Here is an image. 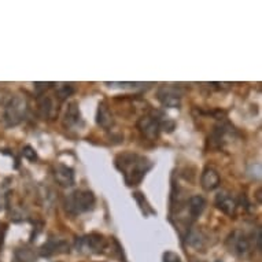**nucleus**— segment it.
<instances>
[{"mask_svg": "<svg viewBox=\"0 0 262 262\" xmlns=\"http://www.w3.org/2000/svg\"><path fill=\"white\" fill-rule=\"evenodd\" d=\"M116 168L122 173L125 183L129 187H135L142 183L147 172L152 168V162L147 157L128 151L117 155Z\"/></svg>", "mask_w": 262, "mask_h": 262, "instance_id": "nucleus-1", "label": "nucleus"}, {"mask_svg": "<svg viewBox=\"0 0 262 262\" xmlns=\"http://www.w3.org/2000/svg\"><path fill=\"white\" fill-rule=\"evenodd\" d=\"M233 132L235 129L228 121L220 122L211 130V135L209 136V144L211 148H221L228 142V138L232 136Z\"/></svg>", "mask_w": 262, "mask_h": 262, "instance_id": "nucleus-8", "label": "nucleus"}, {"mask_svg": "<svg viewBox=\"0 0 262 262\" xmlns=\"http://www.w3.org/2000/svg\"><path fill=\"white\" fill-rule=\"evenodd\" d=\"M163 262H181V258L173 251H166L163 254Z\"/></svg>", "mask_w": 262, "mask_h": 262, "instance_id": "nucleus-20", "label": "nucleus"}, {"mask_svg": "<svg viewBox=\"0 0 262 262\" xmlns=\"http://www.w3.org/2000/svg\"><path fill=\"white\" fill-rule=\"evenodd\" d=\"M201 184H202L203 189L206 191H213L220 185V174L215 169L207 166L202 172L201 176Z\"/></svg>", "mask_w": 262, "mask_h": 262, "instance_id": "nucleus-14", "label": "nucleus"}, {"mask_svg": "<svg viewBox=\"0 0 262 262\" xmlns=\"http://www.w3.org/2000/svg\"><path fill=\"white\" fill-rule=\"evenodd\" d=\"M187 243L191 247L198 250H203L209 245V236L199 228H192L187 232Z\"/></svg>", "mask_w": 262, "mask_h": 262, "instance_id": "nucleus-13", "label": "nucleus"}, {"mask_svg": "<svg viewBox=\"0 0 262 262\" xmlns=\"http://www.w3.org/2000/svg\"><path fill=\"white\" fill-rule=\"evenodd\" d=\"M52 174L56 183L62 187H72L74 184V172L73 169L69 168L63 163H56L52 168Z\"/></svg>", "mask_w": 262, "mask_h": 262, "instance_id": "nucleus-12", "label": "nucleus"}, {"mask_svg": "<svg viewBox=\"0 0 262 262\" xmlns=\"http://www.w3.org/2000/svg\"><path fill=\"white\" fill-rule=\"evenodd\" d=\"M73 92L74 88L70 84H59L58 86H55V96L59 102L64 100L66 98H69Z\"/></svg>", "mask_w": 262, "mask_h": 262, "instance_id": "nucleus-18", "label": "nucleus"}, {"mask_svg": "<svg viewBox=\"0 0 262 262\" xmlns=\"http://www.w3.org/2000/svg\"><path fill=\"white\" fill-rule=\"evenodd\" d=\"M254 242H257V249L261 250V231L258 229L257 236H250L243 231H233L227 237V247L237 258H247L253 253Z\"/></svg>", "mask_w": 262, "mask_h": 262, "instance_id": "nucleus-3", "label": "nucleus"}, {"mask_svg": "<svg viewBox=\"0 0 262 262\" xmlns=\"http://www.w3.org/2000/svg\"><path fill=\"white\" fill-rule=\"evenodd\" d=\"M37 112L43 120H51L56 116L58 107H56L55 100L47 94H41L37 96Z\"/></svg>", "mask_w": 262, "mask_h": 262, "instance_id": "nucleus-11", "label": "nucleus"}, {"mask_svg": "<svg viewBox=\"0 0 262 262\" xmlns=\"http://www.w3.org/2000/svg\"><path fill=\"white\" fill-rule=\"evenodd\" d=\"M215 206L227 215H235L239 207V202L231 192L221 191L215 195Z\"/></svg>", "mask_w": 262, "mask_h": 262, "instance_id": "nucleus-10", "label": "nucleus"}, {"mask_svg": "<svg viewBox=\"0 0 262 262\" xmlns=\"http://www.w3.org/2000/svg\"><path fill=\"white\" fill-rule=\"evenodd\" d=\"M135 199L138 201V203L140 205V209L143 210L144 215H148V214H155V211L152 210V207L150 206V203L147 202V199L144 198V195L140 192H135L134 193Z\"/></svg>", "mask_w": 262, "mask_h": 262, "instance_id": "nucleus-19", "label": "nucleus"}, {"mask_svg": "<svg viewBox=\"0 0 262 262\" xmlns=\"http://www.w3.org/2000/svg\"><path fill=\"white\" fill-rule=\"evenodd\" d=\"M108 247L106 237L100 233L92 232L90 235L80 237L77 241V249L80 251L90 254H103Z\"/></svg>", "mask_w": 262, "mask_h": 262, "instance_id": "nucleus-6", "label": "nucleus"}, {"mask_svg": "<svg viewBox=\"0 0 262 262\" xmlns=\"http://www.w3.org/2000/svg\"><path fill=\"white\" fill-rule=\"evenodd\" d=\"M69 251V245L63 241H56V239H50L46 245L41 247V255L50 257L54 254L68 253Z\"/></svg>", "mask_w": 262, "mask_h": 262, "instance_id": "nucleus-15", "label": "nucleus"}, {"mask_svg": "<svg viewBox=\"0 0 262 262\" xmlns=\"http://www.w3.org/2000/svg\"><path fill=\"white\" fill-rule=\"evenodd\" d=\"M63 126L69 130H80L84 126V120H82L77 102H70L68 104L63 117Z\"/></svg>", "mask_w": 262, "mask_h": 262, "instance_id": "nucleus-9", "label": "nucleus"}, {"mask_svg": "<svg viewBox=\"0 0 262 262\" xmlns=\"http://www.w3.org/2000/svg\"><path fill=\"white\" fill-rule=\"evenodd\" d=\"M187 206H188V213L191 220H196L201 217V214L206 207V199L201 196V195H193L187 201Z\"/></svg>", "mask_w": 262, "mask_h": 262, "instance_id": "nucleus-16", "label": "nucleus"}, {"mask_svg": "<svg viewBox=\"0 0 262 262\" xmlns=\"http://www.w3.org/2000/svg\"><path fill=\"white\" fill-rule=\"evenodd\" d=\"M28 114V100L25 96L22 95H14L11 96L7 102H6L5 107H3V124L7 128L11 126H17L26 118Z\"/></svg>", "mask_w": 262, "mask_h": 262, "instance_id": "nucleus-4", "label": "nucleus"}, {"mask_svg": "<svg viewBox=\"0 0 262 262\" xmlns=\"http://www.w3.org/2000/svg\"><path fill=\"white\" fill-rule=\"evenodd\" d=\"M95 206V195L90 189H77L64 199V209L72 215L81 214L92 210Z\"/></svg>", "mask_w": 262, "mask_h": 262, "instance_id": "nucleus-5", "label": "nucleus"}, {"mask_svg": "<svg viewBox=\"0 0 262 262\" xmlns=\"http://www.w3.org/2000/svg\"><path fill=\"white\" fill-rule=\"evenodd\" d=\"M184 90L179 85H162L158 88L157 98L165 107H180Z\"/></svg>", "mask_w": 262, "mask_h": 262, "instance_id": "nucleus-7", "label": "nucleus"}, {"mask_svg": "<svg viewBox=\"0 0 262 262\" xmlns=\"http://www.w3.org/2000/svg\"><path fill=\"white\" fill-rule=\"evenodd\" d=\"M138 129L142 135L148 140L158 139L161 130H168L172 132L174 129V122L170 121L168 117H165L161 113H151L147 116H143L138 121Z\"/></svg>", "mask_w": 262, "mask_h": 262, "instance_id": "nucleus-2", "label": "nucleus"}, {"mask_svg": "<svg viewBox=\"0 0 262 262\" xmlns=\"http://www.w3.org/2000/svg\"><path fill=\"white\" fill-rule=\"evenodd\" d=\"M96 122L99 126H102L103 129H110L114 124V118H113L112 110L107 106L106 102H102L99 103V107H98V114H96Z\"/></svg>", "mask_w": 262, "mask_h": 262, "instance_id": "nucleus-17", "label": "nucleus"}]
</instances>
